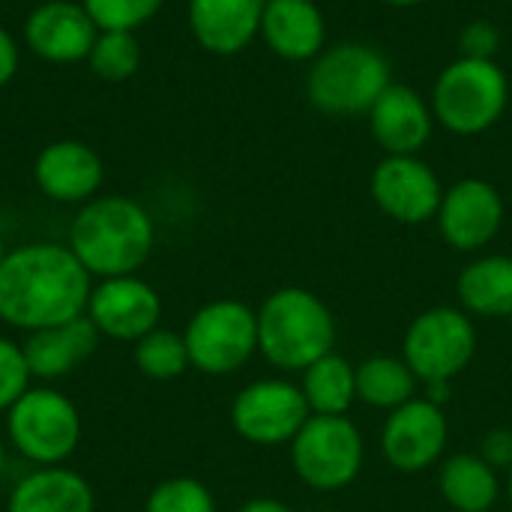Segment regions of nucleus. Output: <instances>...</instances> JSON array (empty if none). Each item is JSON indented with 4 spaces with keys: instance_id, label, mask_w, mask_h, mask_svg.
Masks as SVG:
<instances>
[{
    "instance_id": "b1692460",
    "label": "nucleus",
    "mask_w": 512,
    "mask_h": 512,
    "mask_svg": "<svg viewBox=\"0 0 512 512\" xmlns=\"http://www.w3.org/2000/svg\"><path fill=\"white\" fill-rule=\"evenodd\" d=\"M303 375V396L315 417H345L357 402V366L336 351L312 363Z\"/></svg>"
},
{
    "instance_id": "6e6552de",
    "label": "nucleus",
    "mask_w": 512,
    "mask_h": 512,
    "mask_svg": "<svg viewBox=\"0 0 512 512\" xmlns=\"http://www.w3.org/2000/svg\"><path fill=\"white\" fill-rule=\"evenodd\" d=\"M189 363L201 375H234L258 351V315L240 300L222 297L201 306L183 330Z\"/></svg>"
},
{
    "instance_id": "7ed1b4c3",
    "label": "nucleus",
    "mask_w": 512,
    "mask_h": 512,
    "mask_svg": "<svg viewBox=\"0 0 512 512\" xmlns=\"http://www.w3.org/2000/svg\"><path fill=\"white\" fill-rule=\"evenodd\" d=\"M258 315V351L282 372H306L321 357L333 354L336 318L327 303L309 288L273 291Z\"/></svg>"
},
{
    "instance_id": "f8f14e48",
    "label": "nucleus",
    "mask_w": 512,
    "mask_h": 512,
    "mask_svg": "<svg viewBox=\"0 0 512 512\" xmlns=\"http://www.w3.org/2000/svg\"><path fill=\"white\" fill-rule=\"evenodd\" d=\"M504 198L483 177H465L444 189L438 207V231L444 243L456 252H483L504 228Z\"/></svg>"
},
{
    "instance_id": "0eeeda50",
    "label": "nucleus",
    "mask_w": 512,
    "mask_h": 512,
    "mask_svg": "<svg viewBox=\"0 0 512 512\" xmlns=\"http://www.w3.org/2000/svg\"><path fill=\"white\" fill-rule=\"evenodd\" d=\"M477 354V327L465 309L435 306L420 312L402 339V360L411 366L417 381L453 384Z\"/></svg>"
},
{
    "instance_id": "ddd939ff",
    "label": "nucleus",
    "mask_w": 512,
    "mask_h": 512,
    "mask_svg": "<svg viewBox=\"0 0 512 512\" xmlns=\"http://www.w3.org/2000/svg\"><path fill=\"white\" fill-rule=\"evenodd\" d=\"M450 441L444 408L417 396L390 411L381 429V453L402 474H420L441 462Z\"/></svg>"
},
{
    "instance_id": "423d86ee",
    "label": "nucleus",
    "mask_w": 512,
    "mask_h": 512,
    "mask_svg": "<svg viewBox=\"0 0 512 512\" xmlns=\"http://www.w3.org/2000/svg\"><path fill=\"white\" fill-rule=\"evenodd\" d=\"M6 438L39 468L63 465L81 444V414L60 390L30 387L6 411Z\"/></svg>"
},
{
    "instance_id": "9b49d317",
    "label": "nucleus",
    "mask_w": 512,
    "mask_h": 512,
    "mask_svg": "<svg viewBox=\"0 0 512 512\" xmlns=\"http://www.w3.org/2000/svg\"><path fill=\"white\" fill-rule=\"evenodd\" d=\"M369 192L375 207L399 225L432 222L444 198L441 177L420 156H384L369 177Z\"/></svg>"
},
{
    "instance_id": "1a4fd4ad",
    "label": "nucleus",
    "mask_w": 512,
    "mask_h": 512,
    "mask_svg": "<svg viewBox=\"0 0 512 512\" xmlns=\"http://www.w3.org/2000/svg\"><path fill=\"white\" fill-rule=\"evenodd\" d=\"M288 447H291L294 474L312 492L348 489L360 477L366 459L363 435L348 417L312 414Z\"/></svg>"
},
{
    "instance_id": "f257e3e1",
    "label": "nucleus",
    "mask_w": 512,
    "mask_h": 512,
    "mask_svg": "<svg viewBox=\"0 0 512 512\" xmlns=\"http://www.w3.org/2000/svg\"><path fill=\"white\" fill-rule=\"evenodd\" d=\"M93 276L63 243H24L0 261V321L36 333L87 315Z\"/></svg>"
},
{
    "instance_id": "5701e85b",
    "label": "nucleus",
    "mask_w": 512,
    "mask_h": 512,
    "mask_svg": "<svg viewBox=\"0 0 512 512\" xmlns=\"http://www.w3.org/2000/svg\"><path fill=\"white\" fill-rule=\"evenodd\" d=\"M441 498L456 512H489L501 498V480L477 453L450 456L438 477Z\"/></svg>"
},
{
    "instance_id": "393cba45",
    "label": "nucleus",
    "mask_w": 512,
    "mask_h": 512,
    "mask_svg": "<svg viewBox=\"0 0 512 512\" xmlns=\"http://www.w3.org/2000/svg\"><path fill=\"white\" fill-rule=\"evenodd\" d=\"M420 381L402 357H369L357 366V402H366L378 411H396L405 402L417 399Z\"/></svg>"
},
{
    "instance_id": "c85d7f7f",
    "label": "nucleus",
    "mask_w": 512,
    "mask_h": 512,
    "mask_svg": "<svg viewBox=\"0 0 512 512\" xmlns=\"http://www.w3.org/2000/svg\"><path fill=\"white\" fill-rule=\"evenodd\" d=\"M165 0H81L87 15L99 30H129L135 33L156 18Z\"/></svg>"
},
{
    "instance_id": "e433bc0d",
    "label": "nucleus",
    "mask_w": 512,
    "mask_h": 512,
    "mask_svg": "<svg viewBox=\"0 0 512 512\" xmlns=\"http://www.w3.org/2000/svg\"><path fill=\"white\" fill-rule=\"evenodd\" d=\"M3 468H6V450H3V441H0V477H3Z\"/></svg>"
},
{
    "instance_id": "c756f323",
    "label": "nucleus",
    "mask_w": 512,
    "mask_h": 512,
    "mask_svg": "<svg viewBox=\"0 0 512 512\" xmlns=\"http://www.w3.org/2000/svg\"><path fill=\"white\" fill-rule=\"evenodd\" d=\"M30 381L33 378H30L21 345L0 336V411L3 414L30 390Z\"/></svg>"
},
{
    "instance_id": "aec40b11",
    "label": "nucleus",
    "mask_w": 512,
    "mask_h": 512,
    "mask_svg": "<svg viewBox=\"0 0 512 512\" xmlns=\"http://www.w3.org/2000/svg\"><path fill=\"white\" fill-rule=\"evenodd\" d=\"M99 345V330L87 315L27 333L21 351L30 369V378L36 381H57L75 372L81 363L93 357Z\"/></svg>"
},
{
    "instance_id": "f704fd0d",
    "label": "nucleus",
    "mask_w": 512,
    "mask_h": 512,
    "mask_svg": "<svg viewBox=\"0 0 512 512\" xmlns=\"http://www.w3.org/2000/svg\"><path fill=\"white\" fill-rule=\"evenodd\" d=\"M387 6H396V9H411V6H420V3H429V0H381Z\"/></svg>"
},
{
    "instance_id": "cd10ccee",
    "label": "nucleus",
    "mask_w": 512,
    "mask_h": 512,
    "mask_svg": "<svg viewBox=\"0 0 512 512\" xmlns=\"http://www.w3.org/2000/svg\"><path fill=\"white\" fill-rule=\"evenodd\" d=\"M144 512H216V498L195 477H171L153 486Z\"/></svg>"
},
{
    "instance_id": "39448f33",
    "label": "nucleus",
    "mask_w": 512,
    "mask_h": 512,
    "mask_svg": "<svg viewBox=\"0 0 512 512\" xmlns=\"http://www.w3.org/2000/svg\"><path fill=\"white\" fill-rule=\"evenodd\" d=\"M435 123L471 138L489 132L510 105V78L498 60L456 57L441 69L429 96Z\"/></svg>"
},
{
    "instance_id": "4468645a",
    "label": "nucleus",
    "mask_w": 512,
    "mask_h": 512,
    "mask_svg": "<svg viewBox=\"0 0 512 512\" xmlns=\"http://www.w3.org/2000/svg\"><path fill=\"white\" fill-rule=\"evenodd\" d=\"M87 318L99 336L117 342H138L162 321V297L141 276L99 279L87 300Z\"/></svg>"
},
{
    "instance_id": "dca6fc26",
    "label": "nucleus",
    "mask_w": 512,
    "mask_h": 512,
    "mask_svg": "<svg viewBox=\"0 0 512 512\" xmlns=\"http://www.w3.org/2000/svg\"><path fill=\"white\" fill-rule=\"evenodd\" d=\"M99 27L87 9L69 0H45L24 21L27 48L48 63H78L90 57Z\"/></svg>"
},
{
    "instance_id": "4be33fe9",
    "label": "nucleus",
    "mask_w": 512,
    "mask_h": 512,
    "mask_svg": "<svg viewBox=\"0 0 512 512\" xmlns=\"http://www.w3.org/2000/svg\"><path fill=\"white\" fill-rule=\"evenodd\" d=\"M456 297L468 315L512 318V255H480L465 264Z\"/></svg>"
},
{
    "instance_id": "c9c22d12",
    "label": "nucleus",
    "mask_w": 512,
    "mask_h": 512,
    "mask_svg": "<svg viewBox=\"0 0 512 512\" xmlns=\"http://www.w3.org/2000/svg\"><path fill=\"white\" fill-rule=\"evenodd\" d=\"M507 498H510V507H512V465H510V471H507Z\"/></svg>"
},
{
    "instance_id": "58836bf2",
    "label": "nucleus",
    "mask_w": 512,
    "mask_h": 512,
    "mask_svg": "<svg viewBox=\"0 0 512 512\" xmlns=\"http://www.w3.org/2000/svg\"><path fill=\"white\" fill-rule=\"evenodd\" d=\"M321 512H336V510H321Z\"/></svg>"
},
{
    "instance_id": "7c9ffc66",
    "label": "nucleus",
    "mask_w": 512,
    "mask_h": 512,
    "mask_svg": "<svg viewBox=\"0 0 512 512\" xmlns=\"http://www.w3.org/2000/svg\"><path fill=\"white\" fill-rule=\"evenodd\" d=\"M501 51V30L486 21V18H474L459 30V57L468 60H495Z\"/></svg>"
},
{
    "instance_id": "bb28decb",
    "label": "nucleus",
    "mask_w": 512,
    "mask_h": 512,
    "mask_svg": "<svg viewBox=\"0 0 512 512\" xmlns=\"http://www.w3.org/2000/svg\"><path fill=\"white\" fill-rule=\"evenodd\" d=\"M87 63L102 81H126L141 69V42L129 30H99Z\"/></svg>"
},
{
    "instance_id": "f03ea898",
    "label": "nucleus",
    "mask_w": 512,
    "mask_h": 512,
    "mask_svg": "<svg viewBox=\"0 0 512 512\" xmlns=\"http://www.w3.org/2000/svg\"><path fill=\"white\" fill-rule=\"evenodd\" d=\"M156 243V225L135 198L105 195L81 204L69 225V249L93 279L135 276Z\"/></svg>"
},
{
    "instance_id": "a211bd4d",
    "label": "nucleus",
    "mask_w": 512,
    "mask_h": 512,
    "mask_svg": "<svg viewBox=\"0 0 512 512\" xmlns=\"http://www.w3.org/2000/svg\"><path fill=\"white\" fill-rule=\"evenodd\" d=\"M264 3L267 0H189V30L195 42L210 54H240L261 33Z\"/></svg>"
},
{
    "instance_id": "2eb2a0df",
    "label": "nucleus",
    "mask_w": 512,
    "mask_h": 512,
    "mask_svg": "<svg viewBox=\"0 0 512 512\" xmlns=\"http://www.w3.org/2000/svg\"><path fill=\"white\" fill-rule=\"evenodd\" d=\"M369 132L384 156H420L435 132V114L429 99L414 87L393 81L369 108Z\"/></svg>"
},
{
    "instance_id": "2f4dec72",
    "label": "nucleus",
    "mask_w": 512,
    "mask_h": 512,
    "mask_svg": "<svg viewBox=\"0 0 512 512\" xmlns=\"http://www.w3.org/2000/svg\"><path fill=\"white\" fill-rule=\"evenodd\" d=\"M477 456L492 465L495 471H510L512 465V426L510 429H492L483 435Z\"/></svg>"
},
{
    "instance_id": "9d476101",
    "label": "nucleus",
    "mask_w": 512,
    "mask_h": 512,
    "mask_svg": "<svg viewBox=\"0 0 512 512\" xmlns=\"http://www.w3.org/2000/svg\"><path fill=\"white\" fill-rule=\"evenodd\" d=\"M312 417L300 384L261 378L246 384L231 405L234 432L252 447H285Z\"/></svg>"
},
{
    "instance_id": "ea45409f",
    "label": "nucleus",
    "mask_w": 512,
    "mask_h": 512,
    "mask_svg": "<svg viewBox=\"0 0 512 512\" xmlns=\"http://www.w3.org/2000/svg\"><path fill=\"white\" fill-rule=\"evenodd\" d=\"M510 423H512V408H510Z\"/></svg>"
},
{
    "instance_id": "412c9836",
    "label": "nucleus",
    "mask_w": 512,
    "mask_h": 512,
    "mask_svg": "<svg viewBox=\"0 0 512 512\" xmlns=\"http://www.w3.org/2000/svg\"><path fill=\"white\" fill-rule=\"evenodd\" d=\"M6 512H96V495L78 471L51 465L15 483Z\"/></svg>"
},
{
    "instance_id": "473e14b6",
    "label": "nucleus",
    "mask_w": 512,
    "mask_h": 512,
    "mask_svg": "<svg viewBox=\"0 0 512 512\" xmlns=\"http://www.w3.org/2000/svg\"><path fill=\"white\" fill-rule=\"evenodd\" d=\"M18 72V42L15 36L0 27V87H6Z\"/></svg>"
},
{
    "instance_id": "20e7f679",
    "label": "nucleus",
    "mask_w": 512,
    "mask_h": 512,
    "mask_svg": "<svg viewBox=\"0 0 512 512\" xmlns=\"http://www.w3.org/2000/svg\"><path fill=\"white\" fill-rule=\"evenodd\" d=\"M390 84L393 69L387 54L369 42L348 39L327 45L309 63L306 96L327 117H363Z\"/></svg>"
},
{
    "instance_id": "f3484780",
    "label": "nucleus",
    "mask_w": 512,
    "mask_h": 512,
    "mask_svg": "<svg viewBox=\"0 0 512 512\" xmlns=\"http://www.w3.org/2000/svg\"><path fill=\"white\" fill-rule=\"evenodd\" d=\"M33 180L39 192L57 204H87L96 198L105 180V165L90 144L60 138L39 150L33 162Z\"/></svg>"
},
{
    "instance_id": "6ab92c4d",
    "label": "nucleus",
    "mask_w": 512,
    "mask_h": 512,
    "mask_svg": "<svg viewBox=\"0 0 512 512\" xmlns=\"http://www.w3.org/2000/svg\"><path fill=\"white\" fill-rule=\"evenodd\" d=\"M258 36L276 57L312 63L327 48V21L315 0H267Z\"/></svg>"
},
{
    "instance_id": "a878e982",
    "label": "nucleus",
    "mask_w": 512,
    "mask_h": 512,
    "mask_svg": "<svg viewBox=\"0 0 512 512\" xmlns=\"http://www.w3.org/2000/svg\"><path fill=\"white\" fill-rule=\"evenodd\" d=\"M132 360L138 372L153 381H174L192 366L183 333H174L165 327H156L144 339H138L132 345Z\"/></svg>"
},
{
    "instance_id": "72a5a7b5",
    "label": "nucleus",
    "mask_w": 512,
    "mask_h": 512,
    "mask_svg": "<svg viewBox=\"0 0 512 512\" xmlns=\"http://www.w3.org/2000/svg\"><path fill=\"white\" fill-rule=\"evenodd\" d=\"M237 512H294L288 504L276 501V498H252L243 507H237Z\"/></svg>"
},
{
    "instance_id": "4c0bfd02",
    "label": "nucleus",
    "mask_w": 512,
    "mask_h": 512,
    "mask_svg": "<svg viewBox=\"0 0 512 512\" xmlns=\"http://www.w3.org/2000/svg\"><path fill=\"white\" fill-rule=\"evenodd\" d=\"M6 252H9V249H6V246H3V240H0V261L6 258Z\"/></svg>"
}]
</instances>
